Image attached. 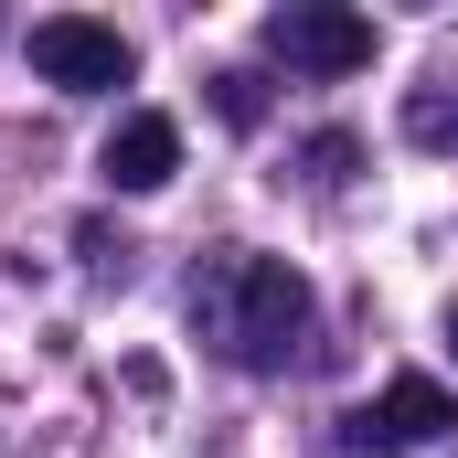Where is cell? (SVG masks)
<instances>
[{"mask_svg":"<svg viewBox=\"0 0 458 458\" xmlns=\"http://www.w3.org/2000/svg\"><path fill=\"white\" fill-rule=\"evenodd\" d=\"M405 139H427V149H458V97H405Z\"/></svg>","mask_w":458,"mask_h":458,"instance_id":"obj_6","label":"cell"},{"mask_svg":"<svg viewBox=\"0 0 458 458\" xmlns=\"http://www.w3.org/2000/svg\"><path fill=\"white\" fill-rule=\"evenodd\" d=\"M448 352H458V299H448Z\"/></svg>","mask_w":458,"mask_h":458,"instance_id":"obj_8","label":"cell"},{"mask_svg":"<svg viewBox=\"0 0 458 458\" xmlns=\"http://www.w3.org/2000/svg\"><path fill=\"white\" fill-rule=\"evenodd\" d=\"M427 437H458V394L427 384V373H394L373 405L342 416V448H362V458H405V448H427Z\"/></svg>","mask_w":458,"mask_h":458,"instance_id":"obj_3","label":"cell"},{"mask_svg":"<svg viewBox=\"0 0 458 458\" xmlns=\"http://www.w3.org/2000/svg\"><path fill=\"white\" fill-rule=\"evenodd\" d=\"M267 54H288L299 75H362L373 64V21L342 11V0H288V11H267Z\"/></svg>","mask_w":458,"mask_h":458,"instance_id":"obj_4","label":"cell"},{"mask_svg":"<svg viewBox=\"0 0 458 458\" xmlns=\"http://www.w3.org/2000/svg\"><path fill=\"white\" fill-rule=\"evenodd\" d=\"M214 117H225V128H256V117H267L256 75H214Z\"/></svg>","mask_w":458,"mask_h":458,"instance_id":"obj_7","label":"cell"},{"mask_svg":"<svg viewBox=\"0 0 458 458\" xmlns=\"http://www.w3.org/2000/svg\"><path fill=\"white\" fill-rule=\"evenodd\" d=\"M192 320H203L245 373H267V362H288L299 331H310V277H299L288 256H225V267L192 288Z\"/></svg>","mask_w":458,"mask_h":458,"instance_id":"obj_1","label":"cell"},{"mask_svg":"<svg viewBox=\"0 0 458 458\" xmlns=\"http://www.w3.org/2000/svg\"><path fill=\"white\" fill-rule=\"evenodd\" d=\"M107 192H160L171 171H182V117H160V107H128L107 128Z\"/></svg>","mask_w":458,"mask_h":458,"instance_id":"obj_5","label":"cell"},{"mask_svg":"<svg viewBox=\"0 0 458 458\" xmlns=\"http://www.w3.org/2000/svg\"><path fill=\"white\" fill-rule=\"evenodd\" d=\"M32 75H43V86H64V97H117V86L139 75V43H128L117 21L54 11V21H32Z\"/></svg>","mask_w":458,"mask_h":458,"instance_id":"obj_2","label":"cell"}]
</instances>
